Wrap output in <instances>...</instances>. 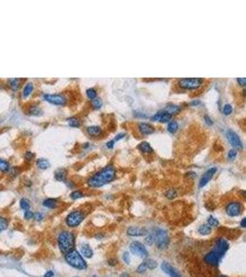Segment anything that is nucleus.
I'll return each instance as SVG.
<instances>
[{
	"instance_id": "f257e3e1",
	"label": "nucleus",
	"mask_w": 246,
	"mask_h": 277,
	"mask_svg": "<svg viewBox=\"0 0 246 277\" xmlns=\"http://www.w3.org/2000/svg\"><path fill=\"white\" fill-rule=\"evenodd\" d=\"M115 168L113 165H107L89 178L88 185L90 188H101L112 182L115 177Z\"/></svg>"
},
{
	"instance_id": "f03ea898",
	"label": "nucleus",
	"mask_w": 246,
	"mask_h": 277,
	"mask_svg": "<svg viewBox=\"0 0 246 277\" xmlns=\"http://www.w3.org/2000/svg\"><path fill=\"white\" fill-rule=\"evenodd\" d=\"M57 243L61 252L65 254L70 252L74 249L75 246V238L73 234L67 231L61 232L57 238Z\"/></svg>"
},
{
	"instance_id": "7ed1b4c3",
	"label": "nucleus",
	"mask_w": 246,
	"mask_h": 277,
	"mask_svg": "<svg viewBox=\"0 0 246 277\" xmlns=\"http://www.w3.org/2000/svg\"><path fill=\"white\" fill-rule=\"evenodd\" d=\"M65 259L67 262L72 266V267L76 268L78 270H85L87 268V262L84 261V259L81 257V255L77 250H71L70 252L67 253Z\"/></svg>"
},
{
	"instance_id": "20e7f679",
	"label": "nucleus",
	"mask_w": 246,
	"mask_h": 277,
	"mask_svg": "<svg viewBox=\"0 0 246 277\" xmlns=\"http://www.w3.org/2000/svg\"><path fill=\"white\" fill-rule=\"evenodd\" d=\"M204 80L200 78H189L181 79L178 81V85L184 90H196L202 86Z\"/></svg>"
},
{
	"instance_id": "39448f33",
	"label": "nucleus",
	"mask_w": 246,
	"mask_h": 277,
	"mask_svg": "<svg viewBox=\"0 0 246 277\" xmlns=\"http://www.w3.org/2000/svg\"><path fill=\"white\" fill-rule=\"evenodd\" d=\"M84 214L80 211H74L67 216L66 223L69 227H76L84 220Z\"/></svg>"
},
{
	"instance_id": "423d86ee",
	"label": "nucleus",
	"mask_w": 246,
	"mask_h": 277,
	"mask_svg": "<svg viewBox=\"0 0 246 277\" xmlns=\"http://www.w3.org/2000/svg\"><path fill=\"white\" fill-rule=\"evenodd\" d=\"M155 241L159 249H165L169 244V237L167 232L163 229H159L156 233Z\"/></svg>"
},
{
	"instance_id": "0eeeda50",
	"label": "nucleus",
	"mask_w": 246,
	"mask_h": 277,
	"mask_svg": "<svg viewBox=\"0 0 246 277\" xmlns=\"http://www.w3.org/2000/svg\"><path fill=\"white\" fill-rule=\"evenodd\" d=\"M228 249H229L228 241L225 238H219V240H217V242L215 244V247H214L212 251L220 259L223 255L225 254V252L228 250Z\"/></svg>"
},
{
	"instance_id": "6e6552de",
	"label": "nucleus",
	"mask_w": 246,
	"mask_h": 277,
	"mask_svg": "<svg viewBox=\"0 0 246 277\" xmlns=\"http://www.w3.org/2000/svg\"><path fill=\"white\" fill-rule=\"evenodd\" d=\"M130 250L133 254L136 255V256L140 257V258H147L148 252L147 250V249L143 246V244H141L140 242L135 241L133 243L130 244Z\"/></svg>"
},
{
	"instance_id": "1a4fd4ad",
	"label": "nucleus",
	"mask_w": 246,
	"mask_h": 277,
	"mask_svg": "<svg viewBox=\"0 0 246 277\" xmlns=\"http://www.w3.org/2000/svg\"><path fill=\"white\" fill-rule=\"evenodd\" d=\"M44 99L56 105H65L67 104V98L62 94H44Z\"/></svg>"
},
{
	"instance_id": "9d476101",
	"label": "nucleus",
	"mask_w": 246,
	"mask_h": 277,
	"mask_svg": "<svg viewBox=\"0 0 246 277\" xmlns=\"http://www.w3.org/2000/svg\"><path fill=\"white\" fill-rule=\"evenodd\" d=\"M242 206L238 201H232L226 206V212L230 217H235L241 214Z\"/></svg>"
},
{
	"instance_id": "9b49d317",
	"label": "nucleus",
	"mask_w": 246,
	"mask_h": 277,
	"mask_svg": "<svg viewBox=\"0 0 246 277\" xmlns=\"http://www.w3.org/2000/svg\"><path fill=\"white\" fill-rule=\"evenodd\" d=\"M226 136H227V138L229 140L230 143L234 148L239 149V150H242V141H241V138H240L239 135H238L236 132H234V131L231 130H229L227 131Z\"/></svg>"
},
{
	"instance_id": "f8f14e48",
	"label": "nucleus",
	"mask_w": 246,
	"mask_h": 277,
	"mask_svg": "<svg viewBox=\"0 0 246 277\" xmlns=\"http://www.w3.org/2000/svg\"><path fill=\"white\" fill-rule=\"evenodd\" d=\"M216 172H217V168L216 167H212V168L208 169L207 171L201 176L200 182H199V188L205 187L209 182V181L211 180V178L213 177L214 175H215Z\"/></svg>"
},
{
	"instance_id": "ddd939ff",
	"label": "nucleus",
	"mask_w": 246,
	"mask_h": 277,
	"mask_svg": "<svg viewBox=\"0 0 246 277\" xmlns=\"http://www.w3.org/2000/svg\"><path fill=\"white\" fill-rule=\"evenodd\" d=\"M127 235L131 237H141L145 236L147 234V230L143 227H138V226H130L127 229Z\"/></svg>"
},
{
	"instance_id": "4468645a",
	"label": "nucleus",
	"mask_w": 246,
	"mask_h": 277,
	"mask_svg": "<svg viewBox=\"0 0 246 277\" xmlns=\"http://www.w3.org/2000/svg\"><path fill=\"white\" fill-rule=\"evenodd\" d=\"M162 269L164 273H168L170 277H182L181 274L177 272V270L166 261H164L162 264Z\"/></svg>"
},
{
	"instance_id": "2eb2a0df",
	"label": "nucleus",
	"mask_w": 246,
	"mask_h": 277,
	"mask_svg": "<svg viewBox=\"0 0 246 277\" xmlns=\"http://www.w3.org/2000/svg\"><path fill=\"white\" fill-rule=\"evenodd\" d=\"M219 260L220 259L213 251L207 253L204 258L205 262H207V264H209L211 266H217L219 262Z\"/></svg>"
},
{
	"instance_id": "dca6fc26",
	"label": "nucleus",
	"mask_w": 246,
	"mask_h": 277,
	"mask_svg": "<svg viewBox=\"0 0 246 277\" xmlns=\"http://www.w3.org/2000/svg\"><path fill=\"white\" fill-rule=\"evenodd\" d=\"M138 130L143 135H149L154 132V127L147 123H140L138 125Z\"/></svg>"
},
{
	"instance_id": "f3484780",
	"label": "nucleus",
	"mask_w": 246,
	"mask_h": 277,
	"mask_svg": "<svg viewBox=\"0 0 246 277\" xmlns=\"http://www.w3.org/2000/svg\"><path fill=\"white\" fill-rule=\"evenodd\" d=\"M21 82H22V80L21 79H9V80H7L8 87L13 92H17L19 89Z\"/></svg>"
},
{
	"instance_id": "a211bd4d",
	"label": "nucleus",
	"mask_w": 246,
	"mask_h": 277,
	"mask_svg": "<svg viewBox=\"0 0 246 277\" xmlns=\"http://www.w3.org/2000/svg\"><path fill=\"white\" fill-rule=\"evenodd\" d=\"M80 251H81V254L83 255L85 258H91L92 255H93V251H92V249L90 247L89 244H83V245H81Z\"/></svg>"
},
{
	"instance_id": "6ab92c4d",
	"label": "nucleus",
	"mask_w": 246,
	"mask_h": 277,
	"mask_svg": "<svg viewBox=\"0 0 246 277\" xmlns=\"http://www.w3.org/2000/svg\"><path fill=\"white\" fill-rule=\"evenodd\" d=\"M87 132L90 136L98 137L102 134V130H101V127H98V126H90V127H87Z\"/></svg>"
},
{
	"instance_id": "aec40b11",
	"label": "nucleus",
	"mask_w": 246,
	"mask_h": 277,
	"mask_svg": "<svg viewBox=\"0 0 246 277\" xmlns=\"http://www.w3.org/2000/svg\"><path fill=\"white\" fill-rule=\"evenodd\" d=\"M33 82H28L24 86V89L22 91V97L28 98L31 94V92H33Z\"/></svg>"
},
{
	"instance_id": "412c9836",
	"label": "nucleus",
	"mask_w": 246,
	"mask_h": 277,
	"mask_svg": "<svg viewBox=\"0 0 246 277\" xmlns=\"http://www.w3.org/2000/svg\"><path fill=\"white\" fill-rule=\"evenodd\" d=\"M67 170L65 168H59L56 171L55 176L57 181H64L67 177Z\"/></svg>"
},
{
	"instance_id": "4be33fe9",
	"label": "nucleus",
	"mask_w": 246,
	"mask_h": 277,
	"mask_svg": "<svg viewBox=\"0 0 246 277\" xmlns=\"http://www.w3.org/2000/svg\"><path fill=\"white\" fill-rule=\"evenodd\" d=\"M44 207H47L49 209H55L58 206V201L55 199H47L42 202Z\"/></svg>"
},
{
	"instance_id": "5701e85b",
	"label": "nucleus",
	"mask_w": 246,
	"mask_h": 277,
	"mask_svg": "<svg viewBox=\"0 0 246 277\" xmlns=\"http://www.w3.org/2000/svg\"><path fill=\"white\" fill-rule=\"evenodd\" d=\"M138 149H139V150H140L142 153H150L153 152L151 146L149 145L147 142H146V141L141 142V143L139 144V146H138Z\"/></svg>"
},
{
	"instance_id": "b1692460",
	"label": "nucleus",
	"mask_w": 246,
	"mask_h": 277,
	"mask_svg": "<svg viewBox=\"0 0 246 277\" xmlns=\"http://www.w3.org/2000/svg\"><path fill=\"white\" fill-rule=\"evenodd\" d=\"M37 166L40 169H41V170H45V169H47L50 166V163L47 161L46 159L41 158V159L37 160Z\"/></svg>"
},
{
	"instance_id": "393cba45",
	"label": "nucleus",
	"mask_w": 246,
	"mask_h": 277,
	"mask_svg": "<svg viewBox=\"0 0 246 277\" xmlns=\"http://www.w3.org/2000/svg\"><path fill=\"white\" fill-rule=\"evenodd\" d=\"M9 163L6 160L0 159V172L2 173H7L9 171Z\"/></svg>"
},
{
	"instance_id": "a878e982",
	"label": "nucleus",
	"mask_w": 246,
	"mask_h": 277,
	"mask_svg": "<svg viewBox=\"0 0 246 277\" xmlns=\"http://www.w3.org/2000/svg\"><path fill=\"white\" fill-rule=\"evenodd\" d=\"M42 113L41 109L37 105H33L29 108V115H40Z\"/></svg>"
},
{
	"instance_id": "bb28decb",
	"label": "nucleus",
	"mask_w": 246,
	"mask_h": 277,
	"mask_svg": "<svg viewBox=\"0 0 246 277\" xmlns=\"http://www.w3.org/2000/svg\"><path fill=\"white\" fill-rule=\"evenodd\" d=\"M198 233L201 234V235H203V236L209 235V234L211 233V227L207 225H203L198 228Z\"/></svg>"
},
{
	"instance_id": "cd10ccee",
	"label": "nucleus",
	"mask_w": 246,
	"mask_h": 277,
	"mask_svg": "<svg viewBox=\"0 0 246 277\" xmlns=\"http://www.w3.org/2000/svg\"><path fill=\"white\" fill-rule=\"evenodd\" d=\"M178 127H179V125L176 121H170L168 124L167 130L170 133H175L178 130Z\"/></svg>"
},
{
	"instance_id": "c85d7f7f",
	"label": "nucleus",
	"mask_w": 246,
	"mask_h": 277,
	"mask_svg": "<svg viewBox=\"0 0 246 277\" xmlns=\"http://www.w3.org/2000/svg\"><path fill=\"white\" fill-rule=\"evenodd\" d=\"M19 205H20V208L22 209V210H24L25 211H29V209H30V203L29 200H27V199H25V198H23V199L20 200Z\"/></svg>"
},
{
	"instance_id": "c756f323",
	"label": "nucleus",
	"mask_w": 246,
	"mask_h": 277,
	"mask_svg": "<svg viewBox=\"0 0 246 277\" xmlns=\"http://www.w3.org/2000/svg\"><path fill=\"white\" fill-rule=\"evenodd\" d=\"M179 110H180V107H179V106H177V105H175V104H169L167 106V108H166V112H168L169 114H170L172 115L173 114L179 112Z\"/></svg>"
},
{
	"instance_id": "7c9ffc66",
	"label": "nucleus",
	"mask_w": 246,
	"mask_h": 277,
	"mask_svg": "<svg viewBox=\"0 0 246 277\" xmlns=\"http://www.w3.org/2000/svg\"><path fill=\"white\" fill-rule=\"evenodd\" d=\"M172 115L170 114H169L168 112H166V111H163V113H162V116H160V118H159V122H162V123H165V122H168V121H170V119H172Z\"/></svg>"
},
{
	"instance_id": "2f4dec72",
	"label": "nucleus",
	"mask_w": 246,
	"mask_h": 277,
	"mask_svg": "<svg viewBox=\"0 0 246 277\" xmlns=\"http://www.w3.org/2000/svg\"><path fill=\"white\" fill-rule=\"evenodd\" d=\"M145 264H146V266H147V269H150V270L156 269L157 266H158V263H157L156 261H154V260H147V261H145Z\"/></svg>"
},
{
	"instance_id": "473e14b6",
	"label": "nucleus",
	"mask_w": 246,
	"mask_h": 277,
	"mask_svg": "<svg viewBox=\"0 0 246 277\" xmlns=\"http://www.w3.org/2000/svg\"><path fill=\"white\" fill-rule=\"evenodd\" d=\"M86 93H87L88 98L90 99V100H94V99H96V97H97V92H96V90L93 89V88L88 89L86 91Z\"/></svg>"
},
{
	"instance_id": "72a5a7b5",
	"label": "nucleus",
	"mask_w": 246,
	"mask_h": 277,
	"mask_svg": "<svg viewBox=\"0 0 246 277\" xmlns=\"http://www.w3.org/2000/svg\"><path fill=\"white\" fill-rule=\"evenodd\" d=\"M7 226H8V221L4 217H0V233L6 230Z\"/></svg>"
},
{
	"instance_id": "f704fd0d",
	"label": "nucleus",
	"mask_w": 246,
	"mask_h": 277,
	"mask_svg": "<svg viewBox=\"0 0 246 277\" xmlns=\"http://www.w3.org/2000/svg\"><path fill=\"white\" fill-rule=\"evenodd\" d=\"M68 124L70 127H78L80 126V120L77 118H71L68 119Z\"/></svg>"
},
{
	"instance_id": "c9c22d12",
	"label": "nucleus",
	"mask_w": 246,
	"mask_h": 277,
	"mask_svg": "<svg viewBox=\"0 0 246 277\" xmlns=\"http://www.w3.org/2000/svg\"><path fill=\"white\" fill-rule=\"evenodd\" d=\"M165 196H166L168 199L172 200V199H174V198L177 196V192L175 191V189H173V188H170V189H169V190H167V191H166Z\"/></svg>"
},
{
	"instance_id": "e433bc0d",
	"label": "nucleus",
	"mask_w": 246,
	"mask_h": 277,
	"mask_svg": "<svg viewBox=\"0 0 246 277\" xmlns=\"http://www.w3.org/2000/svg\"><path fill=\"white\" fill-rule=\"evenodd\" d=\"M83 196H84L83 193L81 192V191H79V190H75V191H73V192L70 194V198L72 200H78V199L82 198Z\"/></svg>"
},
{
	"instance_id": "4c0bfd02",
	"label": "nucleus",
	"mask_w": 246,
	"mask_h": 277,
	"mask_svg": "<svg viewBox=\"0 0 246 277\" xmlns=\"http://www.w3.org/2000/svg\"><path fill=\"white\" fill-rule=\"evenodd\" d=\"M222 112H223V115H230V114H231V112H232V106H231L230 104H225V105L223 106Z\"/></svg>"
},
{
	"instance_id": "58836bf2",
	"label": "nucleus",
	"mask_w": 246,
	"mask_h": 277,
	"mask_svg": "<svg viewBox=\"0 0 246 277\" xmlns=\"http://www.w3.org/2000/svg\"><path fill=\"white\" fill-rule=\"evenodd\" d=\"M207 223H208L209 226H219V221H218L216 218H214L213 216H209V217H208Z\"/></svg>"
},
{
	"instance_id": "ea45409f",
	"label": "nucleus",
	"mask_w": 246,
	"mask_h": 277,
	"mask_svg": "<svg viewBox=\"0 0 246 277\" xmlns=\"http://www.w3.org/2000/svg\"><path fill=\"white\" fill-rule=\"evenodd\" d=\"M145 242H146L147 245H148V246H151V245L155 242V237H154L153 235H148V236L146 238Z\"/></svg>"
},
{
	"instance_id": "a19ab883",
	"label": "nucleus",
	"mask_w": 246,
	"mask_h": 277,
	"mask_svg": "<svg viewBox=\"0 0 246 277\" xmlns=\"http://www.w3.org/2000/svg\"><path fill=\"white\" fill-rule=\"evenodd\" d=\"M147 266H146V264H145V262H143V263H141L139 266L137 267V269H136V272L138 273H144L146 271H147Z\"/></svg>"
},
{
	"instance_id": "79ce46f5",
	"label": "nucleus",
	"mask_w": 246,
	"mask_h": 277,
	"mask_svg": "<svg viewBox=\"0 0 246 277\" xmlns=\"http://www.w3.org/2000/svg\"><path fill=\"white\" fill-rule=\"evenodd\" d=\"M237 156V151L234 150V149H231V150L229 151V153H228V157L230 160H234Z\"/></svg>"
},
{
	"instance_id": "37998d69",
	"label": "nucleus",
	"mask_w": 246,
	"mask_h": 277,
	"mask_svg": "<svg viewBox=\"0 0 246 277\" xmlns=\"http://www.w3.org/2000/svg\"><path fill=\"white\" fill-rule=\"evenodd\" d=\"M92 104H93V106H94L95 108H100L101 106H102V102L101 99L97 98V99H94L92 101Z\"/></svg>"
},
{
	"instance_id": "c03bdc74",
	"label": "nucleus",
	"mask_w": 246,
	"mask_h": 277,
	"mask_svg": "<svg viewBox=\"0 0 246 277\" xmlns=\"http://www.w3.org/2000/svg\"><path fill=\"white\" fill-rule=\"evenodd\" d=\"M123 259H124V261H125V263L129 264V263H130V261H131V259H130V254L128 253V252H124V255H123Z\"/></svg>"
},
{
	"instance_id": "a18cd8bd",
	"label": "nucleus",
	"mask_w": 246,
	"mask_h": 277,
	"mask_svg": "<svg viewBox=\"0 0 246 277\" xmlns=\"http://www.w3.org/2000/svg\"><path fill=\"white\" fill-rule=\"evenodd\" d=\"M33 212L30 211H25V214H24V218L27 219V220H30L31 218H33Z\"/></svg>"
},
{
	"instance_id": "49530a36",
	"label": "nucleus",
	"mask_w": 246,
	"mask_h": 277,
	"mask_svg": "<svg viewBox=\"0 0 246 277\" xmlns=\"http://www.w3.org/2000/svg\"><path fill=\"white\" fill-rule=\"evenodd\" d=\"M162 113H163V111H159L158 113H156L153 116H152V119L153 120H159V118H160V116H162Z\"/></svg>"
},
{
	"instance_id": "de8ad7c7",
	"label": "nucleus",
	"mask_w": 246,
	"mask_h": 277,
	"mask_svg": "<svg viewBox=\"0 0 246 277\" xmlns=\"http://www.w3.org/2000/svg\"><path fill=\"white\" fill-rule=\"evenodd\" d=\"M33 217H34L35 220H37V221H41L42 218H44V214H40V212H37V214H35V215H33Z\"/></svg>"
},
{
	"instance_id": "09e8293b",
	"label": "nucleus",
	"mask_w": 246,
	"mask_h": 277,
	"mask_svg": "<svg viewBox=\"0 0 246 277\" xmlns=\"http://www.w3.org/2000/svg\"><path fill=\"white\" fill-rule=\"evenodd\" d=\"M34 157V154L31 153V152H27L26 153V154H25V158L27 159V160H31Z\"/></svg>"
},
{
	"instance_id": "8fccbe9b",
	"label": "nucleus",
	"mask_w": 246,
	"mask_h": 277,
	"mask_svg": "<svg viewBox=\"0 0 246 277\" xmlns=\"http://www.w3.org/2000/svg\"><path fill=\"white\" fill-rule=\"evenodd\" d=\"M114 143H115V141L113 140H112V141H108V142L106 143V147L109 148V149H112V148H113Z\"/></svg>"
},
{
	"instance_id": "3c124183",
	"label": "nucleus",
	"mask_w": 246,
	"mask_h": 277,
	"mask_svg": "<svg viewBox=\"0 0 246 277\" xmlns=\"http://www.w3.org/2000/svg\"><path fill=\"white\" fill-rule=\"evenodd\" d=\"M205 121H206V123H207V125H209V126H212V125H213V121H212V119L209 118V116H207V115H206V116H205Z\"/></svg>"
},
{
	"instance_id": "603ef678",
	"label": "nucleus",
	"mask_w": 246,
	"mask_h": 277,
	"mask_svg": "<svg viewBox=\"0 0 246 277\" xmlns=\"http://www.w3.org/2000/svg\"><path fill=\"white\" fill-rule=\"evenodd\" d=\"M124 136H125V134L124 133H120V134H118L117 135L115 138H114V141H118V140H120V138H124Z\"/></svg>"
},
{
	"instance_id": "864d4df0",
	"label": "nucleus",
	"mask_w": 246,
	"mask_h": 277,
	"mask_svg": "<svg viewBox=\"0 0 246 277\" xmlns=\"http://www.w3.org/2000/svg\"><path fill=\"white\" fill-rule=\"evenodd\" d=\"M237 80H238L239 84L242 85V86H244L245 85V78H239Z\"/></svg>"
},
{
	"instance_id": "5fc2aeb1",
	"label": "nucleus",
	"mask_w": 246,
	"mask_h": 277,
	"mask_svg": "<svg viewBox=\"0 0 246 277\" xmlns=\"http://www.w3.org/2000/svg\"><path fill=\"white\" fill-rule=\"evenodd\" d=\"M53 273L52 271H48L45 274H44V277H53Z\"/></svg>"
},
{
	"instance_id": "6e6d98bb",
	"label": "nucleus",
	"mask_w": 246,
	"mask_h": 277,
	"mask_svg": "<svg viewBox=\"0 0 246 277\" xmlns=\"http://www.w3.org/2000/svg\"><path fill=\"white\" fill-rule=\"evenodd\" d=\"M241 226H242V227H245V226H246V219H245V218H243V219L242 220Z\"/></svg>"
},
{
	"instance_id": "4d7b16f0",
	"label": "nucleus",
	"mask_w": 246,
	"mask_h": 277,
	"mask_svg": "<svg viewBox=\"0 0 246 277\" xmlns=\"http://www.w3.org/2000/svg\"><path fill=\"white\" fill-rule=\"evenodd\" d=\"M120 277H129V274H127V273H122V274L120 275Z\"/></svg>"
},
{
	"instance_id": "13d9d810",
	"label": "nucleus",
	"mask_w": 246,
	"mask_h": 277,
	"mask_svg": "<svg viewBox=\"0 0 246 277\" xmlns=\"http://www.w3.org/2000/svg\"><path fill=\"white\" fill-rule=\"evenodd\" d=\"M200 102H192V104L193 105H196V104H199Z\"/></svg>"
},
{
	"instance_id": "bf43d9fd",
	"label": "nucleus",
	"mask_w": 246,
	"mask_h": 277,
	"mask_svg": "<svg viewBox=\"0 0 246 277\" xmlns=\"http://www.w3.org/2000/svg\"><path fill=\"white\" fill-rule=\"evenodd\" d=\"M218 277H226V276H224V275H219V276H218Z\"/></svg>"
},
{
	"instance_id": "052dcab7",
	"label": "nucleus",
	"mask_w": 246,
	"mask_h": 277,
	"mask_svg": "<svg viewBox=\"0 0 246 277\" xmlns=\"http://www.w3.org/2000/svg\"><path fill=\"white\" fill-rule=\"evenodd\" d=\"M92 277H98V276H95V275H94V276H92Z\"/></svg>"
}]
</instances>
